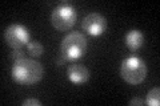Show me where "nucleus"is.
<instances>
[{"instance_id": "f8f14e48", "label": "nucleus", "mask_w": 160, "mask_h": 106, "mask_svg": "<svg viewBox=\"0 0 160 106\" xmlns=\"http://www.w3.org/2000/svg\"><path fill=\"white\" fill-rule=\"evenodd\" d=\"M24 106H42V102L38 98H28L26 101H23Z\"/></svg>"}, {"instance_id": "9b49d317", "label": "nucleus", "mask_w": 160, "mask_h": 106, "mask_svg": "<svg viewBox=\"0 0 160 106\" xmlns=\"http://www.w3.org/2000/svg\"><path fill=\"white\" fill-rule=\"evenodd\" d=\"M11 58L13 60V62L27 58V57H26V52H24L23 49H13V50H12V53H11Z\"/></svg>"}, {"instance_id": "20e7f679", "label": "nucleus", "mask_w": 160, "mask_h": 106, "mask_svg": "<svg viewBox=\"0 0 160 106\" xmlns=\"http://www.w3.org/2000/svg\"><path fill=\"white\" fill-rule=\"evenodd\" d=\"M78 19V13L75 8L68 3H62L53 9L51 15V23L58 31L66 32L69 31Z\"/></svg>"}, {"instance_id": "4468645a", "label": "nucleus", "mask_w": 160, "mask_h": 106, "mask_svg": "<svg viewBox=\"0 0 160 106\" xmlns=\"http://www.w3.org/2000/svg\"><path fill=\"white\" fill-rule=\"evenodd\" d=\"M64 62H67V60L64 58L62 54H60V57H58V60H56V64H58V65H63Z\"/></svg>"}, {"instance_id": "f257e3e1", "label": "nucleus", "mask_w": 160, "mask_h": 106, "mask_svg": "<svg viewBox=\"0 0 160 106\" xmlns=\"http://www.w3.org/2000/svg\"><path fill=\"white\" fill-rule=\"evenodd\" d=\"M44 76V69L42 64L35 60L24 58L13 62L12 78L19 85H33L39 82Z\"/></svg>"}, {"instance_id": "6e6552de", "label": "nucleus", "mask_w": 160, "mask_h": 106, "mask_svg": "<svg viewBox=\"0 0 160 106\" xmlns=\"http://www.w3.org/2000/svg\"><path fill=\"white\" fill-rule=\"evenodd\" d=\"M126 44L127 47L135 52V50H139L140 48L144 45V35L142 31L139 29H132L126 35Z\"/></svg>"}, {"instance_id": "7ed1b4c3", "label": "nucleus", "mask_w": 160, "mask_h": 106, "mask_svg": "<svg viewBox=\"0 0 160 106\" xmlns=\"http://www.w3.org/2000/svg\"><path fill=\"white\" fill-rule=\"evenodd\" d=\"M120 76L131 85L142 84L147 77V65L140 57H128L120 65Z\"/></svg>"}, {"instance_id": "39448f33", "label": "nucleus", "mask_w": 160, "mask_h": 106, "mask_svg": "<svg viewBox=\"0 0 160 106\" xmlns=\"http://www.w3.org/2000/svg\"><path fill=\"white\" fill-rule=\"evenodd\" d=\"M4 40L12 49H22L29 44V31L22 24H11L4 31Z\"/></svg>"}, {"instance_id": "ddd939ff", "label": "nucleus", "mask_w": 160, "mask_h": 106, "mask_svg": "<svg viewBox=\"0 0 160 106\" xmlns=\"http://www.w3.org/2000/svg\"><path fill=\"white\" fill-rule=\"evenodd\" d=\"M144 104H146V101L143 98H132L129 101V105H132V106H142Z\"/></svg>"}, {"instance_id": "423d86ee", "label": "nucleus", "mask_w": 160, "mask_h": 106, "mask_svg": "<svg viewBox=\"0 0 160 106\" xmlns=\"http://www.w3.org/2000/svg\"><path fill=\"white\" fill-rule=\"evenodd\" d=\"M82 28L91 36H100L107 29V19L98 12H92L83 19Z\"/></svg>"}, {"instance_id": "f03ea898", "label": "nucleus", "mask_w": 160, "mask_h": 106, "mask_svg": "<svg viewBox=\"0 0 160 106\" xmlns=\"http://www.w3.org/2000/svg\"><path fill=\"white\" fill-rule=\"evenodd\" d=\"M87 39L80 32H69L62 40L60 44V54L67 61H76L82 58L87 52Z\"/></svg>"}, {"instance_id": "0eeeda50", "label": "nucleus", "mask_w": 160, "mask_h": 106, "mask_svg": "<svg viewBox=\"0 0 160 106\" xmlns=\"http://www.w3.org/2000/svg\"><path fill=\"white\" fill-rule=\"evenodd\" d=\"M67 76L73 84H86L89 80V70L82 64H72L67 69Z\"/></svg>"}, {"instance_id": "1a4fd4ad", "label": "nucleus", "mask_w": 160, "mask_h": 106, "mask_svg": "<svg viewBox=\"0 0 160 106\" xmlns=\"http://www.w3.org/2000/svg\"><path fill=\"white\" fill-rule=\"evenodd\" d=\"M144 101H146V104L149 106H159V104H160V89L159 88L151 89Z\"/></svg>"}, {"instance_id": "9d476101", "label": "nucleus", "mask_w": 160, "mask_h": 106, "mask_svg": "<svg viewBox=\"0 0 160 106\" xmlns=\"http://www.w3.org/2000/svg\"><path fill=\"white\" fill-rule=\"evenodd\" d=\"M27 52H28L29 56L39 57V56H42L43 54L44 48L39 41H29V44L27 45Z\"/></svg>"}]
</instances>
